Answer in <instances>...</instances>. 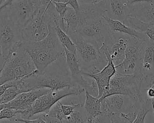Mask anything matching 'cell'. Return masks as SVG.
Listing matches in <instances>:
<instances>
[{"label":"cell","mask_w":154,"mask_h":123,"mask_svg":"<svg viewBox=\"0 0 154 123\" xmlns=\"http://www.w3.org/2000/svg\"><path fill=\"white\" fill-rule=\"evenodd\" d=\"M103 17L106 20L109 29L111 31L135 37L142 40H144L145 39L148 38L145 33L137 31L132 29V28L127 26L122 22L112 19L105 15L103 16Z\"/></svg>","instance_id":"cell-20"},{"label":"cell","mask_w":154,"mask_h":123,"mask_svg":"<svg viewBox=\"0 0 154 123\" xmlns=\"http://www.w3.org/2000/svg\"><path fill=\"white\" fill-rule=\"evenodd\" d=\"M21 44L40 73L45 72L54 62L65 58L64 47L58 39L53 25L49 26V32L43 40L37 41L22 40Z\"/></svg>","instance_id":"cell-1"},{"label":"cell","mask_w":154,"mask_h":123,"mask_svg":"<svg viewBox=\"0 0 154 123\" xmlns=\"http://www.w3.org/2000/svg\"><path fill=\"white\" fill-rule=\"evenodd\" d=\"M54 27L58 39L59 40L63 46L68 50L75 53L76 51V47L75 44L74 43L70 37L61 28L58 20L55 22V25L54 26Z\"/></svg>","instance_id":"cell-22"},{"label":"cell","mask_w":154,"mask_h":123,"mask_svg":"<svg viewBox=\"0 0 154 123\" xmlns=\"http://www.w3.org/2000/svg\"><path fill=\"white\" fill-rule=\"evenodd\" d=\"M6 0H0V7L3 4V3Z\"/></svg>","instance_id":"cell-39"},{"label":"cell","mask_w":154,"mask_h":123,"mask_svg":"<svg viewBox=\"0 0 154 123\" xmlns=\"http://www.w3.org/2000/svg\"><path fill=\"white\" fill-rule=\"evenodd\" d=\"M15 45L7 55L0 73V85L25 77L36 70V67L21 44Z\"/></svg>","instance_id":"cell-3"},{"label":"cell","mask_w":154,"mask_h":123,"mask_svg":"<svg viewBox=\"0 0 154 123\" xmlns=\"http://www.w3.org/2000/svg\"><path fill=\"white\" fill-rule=\"evenodd\" d=\"M69 36L76 45V54L82 71L87 72L94 67L102 70L107 64L105 54L96 44L84 39L76 32Z\"/></svg>","instance_id":"cell-6"},{"label":"cell","mask_w":154,"mask_h":123,"mask_svg":"<svg viewBox=\"0 0 154 123\" xmlns=\"http://www.w3.org/2000/svg\"><path fill=\"white\" fill-rule=\"evenodd\" d=\"M19 94L18 89L15 86L9 87L1 95H0V104L9 103Z\"/></svg>","instance_id":"cell-26"},{"label":"cell","mask_w":154,"mask_h":123,"mask_svg":"<svg viewBox=\"0 0 154 123\" xmlns=\"http://www.w3.org/2000/svg\"><path fill=\"white\" fill-rule=\"evenodd\" d=\"M140 55L142 61V71L147 74L154 72V40L149 37L140 45Z\"/></svg>","instance_id":"cell-17"},{"label":"cell","mask_w":154,"mask_h":123,"mask_svg":"<svg viewBox=\"0 0 154 123\" xmlns=\"http://www.w3.org/2000/svg\"><path fill=\"white\" fill-rule=\"evenodd\" d=\"M5 59H6V58L4 56L2 50H1V46H0V73L3 68Z\"/></svg>","instance_id":"cell-34"},{"label":"cell","mask_w":154,"mask_h":123,"mask_svg":"<svg viewBox=\"0 0 154 123\" xmlns=\"http://www.w3.org/2000/svg\"><path fill=\"white\" fill-rule=\"evenodd\" d=\"M144 33L149 38L154 40V23H149Z\"/></svg>","instance_id":"cell-32"},{"label":"cell","mask_w":154,"mask_h":123,"mask_svg":"<svg viewBox=\"0 0 154 123\" xmlns=\"http://www.w3.org/2000/svg\"><path fill=\"white\" fill-rule=\"evenodd\" d=\"M79 4H93L99 2L101 0H78Z\"/></svg>","instance_id":"cell-35"},{"label":"cell","mask_w":154,"mask_h":123,"mask_svg":"<svg viewBox=\"0 0 154 123\" xmlns=\"http://www.w3.org/2000/svg\"><path fill=\"white\" fill-rule=\"evenodd\" d=\"M63 22L65 26L64 31L69 35L76 32L80 22L76 11L72 7H68L64 17Z\"/></svg>","instance_id":"cell-21"},{"label":"cell","mask_w":154,"mask_h":123,"mask_svg":"<svg viewBox=\"0 0 154 123\" xmlns=\"http://www.w3.org/2000/svg\"><path fill=\"white\" fill-rule=\"evenodd\" d=\"M83 108L86 116V122H93V119L101 113V99L85 91Z\"/></svg>","instance_id":"cell-19"},{"label":"cell","mask_w":154,"mask_h":123,"mask_svg":"<svg viewBox=\"0 0 154 123\" xmlns=\"http://www.w3.org/2000/svg\"><path fill=\"white\" fill-rule=\"evenodd\" d=\"M84 92L85 89L80 86L58 90H50L35 100L30 109L31 116L32 117L37 114L48 113L51 107L63 98L69 95H79Z\"/></svg>","instance_id":"cell-9"},{"label":"cell","mask_w":154,"mask_h":123,"mask_svg":"<svg viewBox=\"0 0 154 123\" xmlns=\"http://www.w3.org/2000/svg\"><path fill=\"white\" fill-rule=\"evenodd\" d=\"M64 50L66 63L69 69L70 75L72 81L76 85L83 88L85 91H88L91 95L97 97L99 94L97 85L95 80L93 79L91 84L84 79L76 53H73L66 48H64Z\"/></svg>","instance_id":"cell-13"},{"label":"cell","mask_w":154,"mask_h":123,"mask_svg":"<svg viewBox=\"0 0 154 123\" xmlns=\"http://www.w3.org/2000/svg\"><path fill=\"white\" fill-rule=\"evenodd\" d=\"M12 86H14V80L7 82L2 85H0V95H1L7 88H8L9 87Z\"/></svg>","instance_id":"cell-33"},{"label":"cell","mask_w":154,"mask_h":123,"mask_svg":"<svg viewBox=\"0 0 154 123\" xmlns=\"http://www.w3.org/2000/svg\"><path fill=\"white\" fill-rule=\"evenodd\" d=\"M14 86L20 94L42 88L58 90L79 85L72 81L70 75L67 73H48L45 71L40 73L36 69L28 76L14 80Z\"/></svg>","instance_id":"cell-2"},{"label":"cell","mask_w":154,"mask_h":123,"mask_svg":"<svg viewBox=\"0 0 154 123\" xmlns=\"http://www.w3.org/2000/svg\"><path fill=\"white\" fill-rule=\"evenodd\" d=\"M21 29L14 21L8 6L0 10V46L7 58L13 47L22 41Z\"/></svg>","instance_id":"cell-7"},{"label":"cell","mask_w":154,"mask_h":123,"mask_svg":"<svg viewBox=\"0 0 154 123\" xmlns=\"http://www.w3.org/2000/svg\"><path fill=\"white\" fill-rule=\"evenodd\" d=\"M19 110L11 108H4L0 110V121L2 119L7 118L10 122H14V119L18 115Z\"/></svg>","instance_id":"cell-29"},{"label":"cell","mask_w":154,"mask_h":123,"mask_svg":"<svg viewBox=\"0 0 154 123\" xmlns=\"http://www.w3.org/2000/svg\"><path fill=\"white\" fill-rule=\"evenodd\" d=\"M144 76L143 74H123L116 71L100 98L102 100L112 94L126 95L132 99L138 110L143 100L141 84Z\"/></svg>","instance_id":"cell-5"},{"label":"cell","mask_w":154,"mask_h":123,"mask_svg":"<svg viewBox=\"0 0 154 123\" xmlns=\"http://www.w3.org/2000/svg\"><path fill=\"white\" fill-rule=\"evenodd\" d=\"M52 2L54 4L55 10L60 16V26L63 31H64L65 26L63 22V19H64L65 13L68 8V4L66 2Z\"/></svg>","instance_id":"cell-27"},{"label":"cell","mask_w":154,"mask_h":123,"mask_svg":"<svg viewBox=\"0 0 154 123\" xmlns=\"http://www.w3.org/2000/svg\"><path fill=\"white\" fill-rule=\"evenodd\" d=\"M109 32V29L103 16L85 20L80 24L76 31V34L100 48Z\"/></svg>","instance_id":"cell-8"},{"label":"cell","mask_w":154,"mask_h":123,"mask_svg":"<svg viewBox=\"0 0 154 123\" xmlns=\"http://www.w3.org/2000/svg\"><path fill=\"white\" fill-rule=\"evenodd\" d=\"M13 1H14V0H6V1L3 3V4L0 7V10L2 9V8H4V7H7V6L10 5L11 4V2H12Z\"/></svg>","instance_id":"cell-37"},{"label":"cell","mask_w":154,"mask_h":123,"mask_svg":"<svg viewBox=\"0 0 154 123\" xmlns=\"http://www.w3.org/2000/svg\"><path fill=\"white\" fill-rule=\"evenodd\" d=\"M137 111L132 99L126 95L112 94L101 100V113H128Z\"/></svg>","instance_id":"cell-14"},{"label":"cell","mask_w":154,"mask_h":123,"mask_svg":"<svg viewBox=\"0 0 154 123\" xmlns=\"http://www.w3.org/2000/svg\"><path fill=\"white\" fill-rule=\"evenodd\" d=\"M105 10V16L122 22L131 14L128 0H106Z\"/></svg>","instance_id":"cell-16"},{"label":"cell","mask_w":154,"mask_h":123,"mask_svg":"<svg viewBox=\"0 0 154 123\" xmlns=\"http://www.w3.org/2000/svg\"><path fill=\"white\" fill-rule=\"evenodd\" d=\"M41 5L40 0H14L8 7L14 21L21 29Z\"/></svg>","instance_id":"cell-12"},{"label":"cell","mask_w":154,"mask_h":123,"mask_svg":"<svg viewBox=\"0 0 154 123\" xmlns=\"http://www.w3.org/2000/svg\"><path fill=\"white\" fill-rule=\"evenodd\" d=\"M131 14L146 23H154V0L130 5Z\"/></svg>","instance_id":"cell-18"},{"label":"cell","mask_w":154,"mask_h":123,"mask_svg":"<svg viewBox=\"0 0 154 123\" xmlns=\"http://www.w3.org/2000/svg\"><path fill=\"white\" fill-rule=\"evenodd\" d=\"M143 102L137 110V115L136 119H135L134 123L144 122L145 118L149 112L152 111V99L148 98H143Z\"/></svg>","instance_id":"cell-23"},{"label":"cell","mask_w":154,"mask_h":123,"mask_svg":"<svg viewBox=\"0 0 154 123\" xmlns=\"http://www.w3.org/2000/svg\"><path fill=\"white\" fill-rule=\"evenodd\" d=\"M51 2H61V0H51Z\"/></svg>","instance_id":"cell-40"},{"label":"cell","mask_w":154,"mask_h":123,"mask_svg":"<svg viewBox=\"0 0 154 123\" xmlns=\"http://www.w3.org/2000/svg\"><path fill=\"white\" fill-rule=\"evenodd\" d=\"M60 104L61 112L63 116V122H65V119L66 117L70 115L72 113V112L75 110V108L83 105L81 103H73V102H72L70 104H64L61 101V100L60 101Z\"/></svg>","instance_id":"cell-28"},{"label":"cell","mask_w":154,"mask_h":123,"mask_svg":"<svg viewBox=\"0 0 154 123\" xmlns=\"http://www.w3.org/2000/svg\"><path fill=\"white\" fill-rule=\"evenodd\" d=\"M61 2L67 3L71 7H72L76 12L80 8V4L78 0H61Z\"/></svg>","instance_id":"cell-31"},{"label":"cell","mask_w":154,"mask_h":123,"mask_svg":"<svg viewBox=\"0 0 154 123\" xmlns=\"http://www.w3.org/2000/svg\"><path fill=\"white\" fill-rule=\"evenodd\" d=\"M58 16L52 2L48 5H42L21 29L22 40L27 41L43 40L48 35L49 26L55 25V20Z\"/></svg>","instance_id":"cell-4"},{"label":"cell","mask_w":154,"mask_h":123,"mask_svg":"<svg viewBox=\"0 0 154 123\" xmlns=\"http://www.w3.org/2000/svg\"><path fill=\"white\" fill-rule=\"evenodd\" d=\"M130 35L109 30L103 44L100 48L106 49L115 66L121 64L125 58V50L129 44Z\"/></svg>","instance_id":"cell-11"},{"label":"cell","mask_w":154,"mask_h":123,"mask_svg":"<svg viewBox=\"0 0 154 123\" xmlns=\"http://www.w3.org/2000/svg\"><path fill=\"white\" fill-rule=\"evenodd\" d=\"M65 122H86V116L83 108V105L75 108L72 113L66 117L65 119Z\"/></svg>","instance_id":"cell-25"},{"label":"cell","mask_w":154,"mask_h":123,"mask_svg":"<svg viewBox=\"0 0 154 123\" xmlns=\"http://www.w3.org/2000/svg\"><path fill=\"white\" fill-rule=\"evenodd\" d=\"M137 111L129 112L128 113H111L109 115L111 121L114 122H130L134 123L136 119Z\"/></svg>","instance_id":"cell-24"},{"label":"cell","mask_w":154,"mask_h":123,"mask_svg":"<svg viewBox=\"0 0 154 123\" xmlns=\"http://www.w3.org/2000/svg\"><path fill=\"white\" fill-rule=\"evenodd\" d=\"M143 41L135 37H130L129 44L125 50L124 60L121 64L116 66L117 70H120L118 72L123 74L143 73L140 45Z\"/></svg>","instance_id":"cell-10"},{"label":"cell","mask_w":154,"mask_h":123,"mask_svg":"<svg viewBox=\"0 0 154 123\" xmlns=\"http://www.w3.org/2000/svg\"><path fill=\"white\" fill-rule=\"evenodd\" d=\"M153 0H128V4L132 5L133 4L137 3V2H150V1H152Z\"/></svg>","instance_id":"cell-36"},{"label":"cell","mask_w":154,"mask_h":123,"mask_svg":"<svg viewBox=\"0 0 154 123\" xmlns=\"http://www.w3.org/2000/svg\"><path fill=\"white\" fill-rule=\"evenodd\" d=\"M152 111H153V115H154V98L152 99Z\"/></svg>","instance_id":"cell-38"},{"label":"cell","mask_w":154,"mask_h":123,"mask_svg":"<svg viewBox=\"0 0 154 123\" xmlns=\"http://www.w3.org/2000/svg\"><path fill=\"white\" fill-rule=\"evenodd\" d=\"M100 49L104 52L107 58V64L102 70L95 73H88L82 71L83 76L90 77L95 80L99 90V94L97 97L98 98L102 96L105 89L108 88L111 78L117 71L116 66L112 62L106 49L104 48H100Z\"/></svg>","instance_id":"cell-15"},{"label":"cell","mask_w":154,"mask_h":123,"mask_svg":"<svg viewBox=\"0 0 154 123\" xmlns=\"http://www.w3.org/2000/svg\"><path fill=\"white\" fill-rule=\"evenodd\" d=\"M93 122H111V121L108 115L101 113L93 119Z\"/></svg>","instance_id":"cell-30"}]
</instances>
